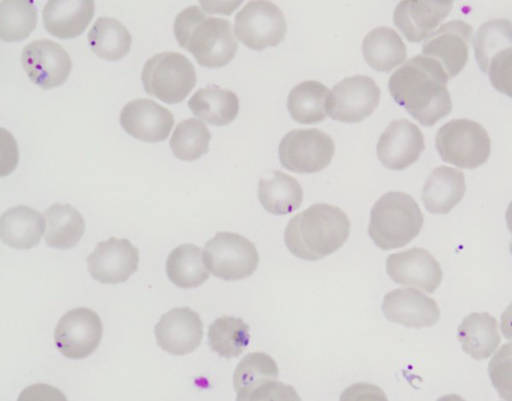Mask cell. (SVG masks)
<instances>
[{"instance_id": "obj_1", "label": "cell", "mask_w": 512, "mask_h": 401, "mask_svg": "<svg viewBox=\"0 0 512 401\" xmlns=\"http://www.w3.org/2000/svg\"><path fill=\"white\" fill-rule=\"evenodd\" d=\"M448 80L436 60L421 54L390 76L388 88L394 101L414 119L423 126H432L451 112Z\"/></svg>"}, {"instance_id": "obj_2", "label": "cell", "mask_w": 512, "mask_h": 401, "mask_svg": "<svg viewBox=\"0 0 512 401\" xmlns=\"http://www.w3.org/2000/svg\"><path fill=\"white\" fill-rule=\"evenodd\" d=\"M349 233L350 221L339 207L318 203L289 220L284 241L294 256L316 261L340 249Z\"/></svg>"}, {"instance_id": "obj_3", "label": "cell", "mask_w": 512, "mask_h": 401, "mask_svg": "<svg viewBox=\"0 0 512 401\" xmlns=\"http://www.w3.org/2000/svg\"><path fill=\"white\" fill-rule=\"evenodd\" d=\"M174 34L180 47L207 68L227 65L235 56L238 41L229 20L208 17L196 5L183 9L175 18Z\"/></svg>"}, {"instance_id": "obj_4", "label": "cell", "mask_w": 512, "mask_h": 401, "mask_svg": "<svg viewBox=\"0 0 512 401\" xmlns=\"http://www.w3.org/2000/svg\"><path fill=\"white\" fill-rule=\"evenodd\" d=\"M423 223V213L412 196L390 191L373 205L368 234L377 247L391 250L409 244Z\"/></svg>"}, {"instance_id": "obj_5", "label": "cell", "mask_w": 512, "mask_h": 401, "mask_svg": "<svg viewBox=\"0 0 512 401\" xmlns=\"http://www.w3.org/2000/svg\"><path fill=\"white\" fill-rule=\"evenodd\" d=\"M141 81L147 94L168 104L182 102L196 84L192 62L178 52H161L144 64Z\"/></svg>"}, {"instance_id": "obj_6", "label": "cell", "mask_w": 512, "mask_h": 401, "mask_svg": "<svg viewBox=\"0 0 512 401\" xmlns=\"http://www.w3.org/2000/svg\"><path fill=\"white\" fill-rule=\"evenodd\" d=\"M435 142L443 161L465 169L484 164L491 150L485 128L470 119H453L445 123L438 129Z\"/></svg>"}, {"instance_id": "obj_7", "label": "cell", "mask_w": 512, "mask_h": 401, "mask_svg": "<svg viewBox=\"0 0 512 401\" xmlns=\"http://www.w3.org/2000/svg\"><path fill=\"white\" fill-rule=\"evenodd\" d=\"M204 260L212 275L226 281L251 276L258 267L259 254L246 237L232 232H218L206 242Z\"/></svg>"}, {"instance_id": "obj_8", "label": "cell", "mask_w": 512, "mask_h": 401, "mask_svg": "<svg viewBox=\"0 0 512 401\" xmlns=\"http://www.w3.org/2000/svg\"><path fill=\"white\" fill-rule=\"evenodd\" d=\"M335 145L325 132L294 129L281 139L278 153L281 165L295 173H315L326 168L334 155Z\"/></svg>"}, {"instance_id": "obj_9", "label": "cell", "mask_w": 512, "mask_h": 401, "mask_svg": "<svg viewBox=\"0 0 512 401\" xmlns=\"http://www.w3.org/2000/svg\"><path fill=\"white\" fill-rule=\"evenodd\" d=\"M234 31L247 47L261 51L284 40L287 24L281 9L270 1H250L236 14Z\"/></svg>"}, {"instance_id": "obj_10", "label": "cell", "mask_w": 512, "mask_h": 401, "mask_svg": "<svg viewBox=\"0 0 512 401\" xmlns=\"http://www.w3.org/2000/svg\"><path fill=\"white\" fill-rule=\"evenodd\" d=\"M380 89L364 75L346 77L335 84L326 101V111L332 119L344 123L360 122L377 108Z\"/></svg>"}, {"instance_id": "obj_11", "label": "cell", "mask_w": 512, "mask_h": 401, "mask_svg": "<svg viewBox=\"0 0 512 401\" xmlns=\"http://www.w3.org/2000/svg\"><path fill=\"white\" fill-rule=\"evenodd\" d=\"M102 333L103 326L97 313L86 307H78L60 318L54 330V341L65 357L83 359L97 349Z\"/></svg>"}, {"instance_id": "obj_12", "label": "cell", "mask_w": 512, "mask_h": 401, "mask_svg": "<svg viewBox=\"0 0 512 401\" xmlns=\"http://www.w3.org/2000/svg\"><path fill=\"white\" fill-rule=\"evenodd\" d=\"M21 63L29 79L42 89L62 85L72 68L67 51L49 39L28 43L22 51Z\"/></svg>"}, {"instance_id": "obj_13", "label": "cell", "mask_w": 512, "mask_h": 401, "mask_svg": "<svg viewBox=\"0 0 512 401\" xmlns=\"http://www.w3.org/2000/svg\"><path fill=\"white\" fill-rule=\"evenodd\" d=\"M473 28L462 20L449 21L432 34L422 45V55L436 60L448 78L456 76L468 60Z\"/></svg>"}, {"instance_id": "obj_14", "label": "cell", "mask_w": 512, "mask_h": 401, "mask_svg": "<svg viewBox=\"0 0 512 401\" xmlns=\"http://www.w3.org/2000/svg\"><path fill=\"white\" fill-rule=\"evenodd\" d=\"M386 271L393 282L433 293L442 281L439 262L424 248L412 247L390 254Z\"/></svg>"}, {"instance_id": "obj_15", "label": "cell", "mask_w": 512, "mask_h": 401, "mask_svg": "<svg viewBox=\"0 0 512 401\" xmlns=\"http://www.w3.org/2000/svg\"><path fill=\"white\" fill-rule=\"evenodd\" d=\"M139 251L128 239L110 237L87 257L91 276L104 284L125 282L137 270Z\"/></svg>"}, {"instance_id": "obj_16", "label": "cell", "mask_w": 512, "mask_h": 401, "mask_svg": "<svg viewBox=\"0 0 512 401\" xmlns=\"http://www.w3.org/2000/svg\"><path fill=\"white\" fill-rule=\"evenodd\" d=\"M154 334L161 349L182 356L193 352L200 345L203 323L198 313L191 308H174L160 317Z\"/></svg>"}, {"instance_id": "obj_17", "label": "cell", "mask_w": 512, "mask_h": 401, "mask_svg": "<svg viewBox=\"0 0 512 401\" xmlns=\"http://www.w3.org/2000/svg\"><path fill=\"white\" fill-rule=\"evenodd\" d=\"M424 146L417 125L407 119L393 120L378 139L377 156L386 168L403 170L418 160Z\"/></svg>"}, {"instance_id": "obj_18", "label": "cell", "mask_w": 512, "mask_h": 401, "mask_svg": "<svg viewBox=\"0 0 512 401\" xmlns=\"http://www.w3.org/2000/svg\"><path fill=\"white\" fill-rule=\"evenodd\" d=\"M120 124L132 137L144 142L166 140L174 125L172 113L157 102L140 98L128 102L120 113Z\"/></svg>"}, {"instance_id": "obj_19", "label": "cell", "mask_w": 512, "mask_h": 401, "mask_svg": "<svg viewBox=\"0 0 512 401\" xmlns=\"http://www.w3.org/2000/svg\"><path fill=\"white\" fill-rule=\"evenodd\" d=\"M381 309L389 321L414 328L430 327L440 317L436 301L413 288H399L387 293Z\"/></svg>"}, {"instance_id": "obj_20", "label": "cell", "mask_w": 512, "mask_h": 401, "mask_svg": "<svg viewBox=\"0 0 512 401\" xmlns=\"http://www.w3.org/2000/svg\"><path fill=\"white\" fill-rule=\"evenodd\" d=\"M452 1H401L394 10V24L413 43L426 39L451 12Z\"/></svg>"}, {"instance_id": "obj_21", "label": "cell", "mask_w": 512, "mask_h": 401, "mask_svg": "<svg viewBox=\"0 0 512 401\" xmlns=\"http://www.w3.org/2000/svg\"><path fill=\"white\" fill-rule=\"evenodd\" d=\"M94 15L92 0H51L43 9V25L61 39L77 37L87 28Z\"/></svg>"}, {"instance_id": "obj_22", "label": "cell", "mask_w": 512, "mask_h": 401, "mask_svg": "<svg viewBox=\"0 0 512 401\" xmlns=\"http://www.w3.org/2000/svg\"><path fill=\"white\" fill-rule=\"evenodd\" d=\"M465 190V177L460 170L440 166L427 178L421 198L428 212L447 214L461 201Z\"/></svg>"}, {"instance_id": "obj_23", "label": "cell", "mask_w": 512, "mask_h": 401, "mask_svg": "<svg viewBox=\"0 0 512 401\" xmlns=\"http://www.w3.org/2000/svg\"><path fill=\"white\" fill-rule=\"evenodd\" d=\"M44 216L26 205L7 209L0 219V237L3 243L16 249L36 246L44 233Z\"/></svg>"}, {"instance_id": "obj_24", "label": "cell", "mask_w": 512, "mask_h": 401, "mask_svg": "<svg viewBox=\"0 0 512 401\" xmlns=\"http://www.w3.org/2000/svg\"><path fill=\"white\" fill-rule=\"evenodd\" d=\"M462 350L475 360L488 358L500 344L496 319L488 313L466 316L457 330Z\"/></svg>"}, {"instance_id": "obj_25", "label": "cell", "mask_w": 512, "mask_h": 401, "mask_svg": "<svg viewBox=\"0 0 512 401\" xmlns=\"http://www.w3.org/2000/svg\"><path fill=\"white\" fill-rule=\"evenodd\" d=\"M362 53L370 67L385 73L403 64L407 57L406 46L399 34L385 26L367 33L362 42Z\"/></svg>"}, {"instance_id": "obj_26", "label": "cell", "mask_w": 512, "mask_h": 401, "mask_svg": "<svg viewBox=\"0 0 512 401\" xmlns=\"http://www.w3.org/2000/svg\"><path fill=\"white\" fill-rule=\"evenodd\" d=\"M188 107L199 119L208 124L223 126L231 123L239 111L237 95L219 87L197 90L188 101Z\"/></svg>"}, {"instance_id": "obj_27", "label": "cell", "mask_w": 512, "mask_h": 401, "mask_svg": "<svg viewBox=\"0 0 512 401\" xmlns=\"http://www.w3.org/2000/svg\"><path fill=\"white\" fill-rule=\"evenodd\" d=\"M258 198L267 212L287 215L300 207L303 190L292 176L281 171H273L268 179H260Z\"/></svg>"}, {"instance_id": "obj_28", "label": "cell", "mask_w": 512, "mask_h": 401, "mask_svg": "<svg viewBox=\"0 0 512 401\" xmlns=\"http://www.w3.org/2000/svg\"><path fill=\"white\" fill-rule=\"evenodd\" d=\"M44 240L50 247L69 249L81 239L85 230L82 215L70 204L54 203L44 213Z\"/></svg>"}, {"instance_id": "obj_29", "label": "cell", "mask_w": 512, "mask_h": 401, "mask_svg": "<svg viewBox=\"0 0 512 401\" xmlns=\"http://www.w3.org/2000/svg\"><path fill=\"white\" fill-rule=\"evenodd\" d=\"M166 273L177 287H198L209 278L203 251L194 244H182L173 249L166 261Z\"/></svg>"}, {"instance_id": "obj_30", "label": "cell", "mask_w": 512, "mask_h": 401, "mask_svg": "<svg viewBox=\"0 0 512 401\" xmlns=\"http://www.w3.org/2000/svg\"><path fill=\"white\" fill-rule=\"evenodd\" d=\"M328 88L316 80H306L289 92L287 108L292 119L301 124H314L327 117Z\"/></svg>"}, {"instance_id": "obj_31", "label": "cell", "mask_w": 512, "mask_h": 401, "mask_svg": "<svg viewBox=\"0 0 512 401\" xmlns=\"http://www.w3.org/2000/svg\"><path fill=\"white\" fill-rule=\"evenodd\" d=\"M87 39L93 53L111 61L123 58L132 44L128 29L112 17H99L90 28Z\"/></svg>"}, {"instance_id": "obj_32", "label": "cell", "mask_w": 512, "mask_h": 401, "mask_svg": "<svg viewBox=\"0 0 512 401\" xmlns=\"http://www.w3.org/2000/svg\"><path fill=\"white\" fill-rule=\"evenodd\" d=\"M249 341V325L241 318L223 316L208 327V345L221 357H238Z\"/></svg>"}, {"instance_id": "obj_33", "label": "cell", "mask_w": 512, "mask_h": 401, "mask_svg": "<svg viewBox=\"0 0 512 401\" xmlns=\"http://www.w3.org/2000/svg\"><path fill=\"white\" fill-rule=\"evenodd\" d=\"M473 47L480 69L488 73L493 58L512 48V22L493 19L483 23L473 38Z\"/></svg>"}, {"instance_id": "obj_34", "label": "cell", "mask_w": 512, "mask_h": 401, "mask_svg": "<svg viewBox=\"0 0 512 401\" xmlns=\"http://www.w3.org/2000/svg\"><path fill=\"white\" fill-rule=\"evenodd\" d=\"M210 139L211 133L200 119L188 118L176 125L170 147L176 158L194 161L207 153Z\"/></svg>"}, {"instance_id": "obj_35", "label": "cell", "mask_w": 512, "mask_h": 401, "mask_svg": "<svg viewBox=\"0 0 512 401\" xmlns=\"http://www.w3.org/2000/svg\"><path fill=\"white\" fill-rule=\"evenodd\" d=\"M37 24V10L31 1L0 2V38L17 42L27 38Z\"/></svg>"}, {"instance_id": "obj_36", "label": "cell", "mask_w": 512, "mask_h": 401, "mask_svg": "<svg viewBox=\"0 0 512 401\" xmlns=\"http://www.w3.org/2000/svg\"><path fill=\"white\" fill-rule=\"evenodd\" d=\"M263 378H277L278 367L272 357L263 352L249 353L242 358L233 374L235 391Z\"/></svg>"}, {"instance_id": "obj_37", "label": "cell", "mask_w": 512, "mask_h": 401, "mask_svg": "<svg viewBox=\"0 0 512 401\" xmlns=\"http://www.w3.org/2000/svg\"><path fill=\"white\" fill-rule=\"evenodd\" d=\"M236 401H301L296 390L277 378H263L236 391Z\"/></svg>"}, {"instance_id": "obj_38", "label": "cell", "mask_w": 512, "mask_h": 401, "mask_svg": "<svg viewBox=\"0 0 512 401\" xmlns=\"http://www.w3.org/2000/svg\"><path fill=\"white\" fill-rule=\"evenodd\" d=\"M492 385L500 398L512 401V343H507L494 354L488 365Z\"/></svg>"}, {"instance_id": "obj_39", "label": "cell", "mask_w": 512, "mask_h": 401, "mask_svg": "<svg viewBox=\"0 0 512 401\" xmlns=\"http://www.w3.org/2000/svg\"><path fill=\"white\" fill-rule=\"evenodd\" d=\"M488 73L493 87L512 98V48L493 58Z\"/></svg>"}, {"instance_id": "obj_40", "label": "cell", "mask_w": 512, "mask_h": 401, "mask_svg": "<svg viewBox=\"0 0 512 401\" xmlns=\"http://www.w3.org/2000/svg\"><path fill=\"white\" fill-rule=\"evenodd\" d=\"M339 401H388L384 391L371 383L358 382L347 387Z\"/></svg>"}, {"instance_id": "obj_41", "label": "cell", "mask_w": 512, "mask_h": 401, "mask_svg": "<svg viewBox=\"0 0 512 401\" xmlns=\"http://www.w3.org/2000/svg\"><path fill=\"white\" fill-rule=\"evenodd\" d=\"M17 401H67V398L61 390L54 386L35 383L24 388Z\"/></svg>"}, {"instance_id": "obj_42", "label": "cell", "mask_w": 512, "mask_h": 401, "mask_svg": "<svg viewBox=\"0 0 512 401\" xmlns=\"http://www.w3.org/2000/svg\"><path fill=\"white\" fill-rule=\"evenodd\" d=\"M500 327L504 338L512 341V303L502 313Z\"/></svg>"}, {"instance_id": "obj_43", "label": "cell", "mask_w": 512, "mask_h": 401, "mask_svg": "<svg viewBox=\"0 0 512 401\" xmlns=\"http://www.w3.org/2000/svg\"><path fill=\"white\" fill-rule=\"evenodd\" d=\"M505 218H506L507 227L512 234V201L508 205V208H507L506 214H505ZM509 250L512 255V239H511V242L509 245Z\"/></svg>"}, {"instance_id": "obj_44", "label": "cell", "mask_w": 512, "mask_h": 401, "mask_svg": "<svg viewBox=\"0 0 512 401\" xmlns=\"http://www.w3.org/2000/svg\"><path fill=\"white\" fill-rule=\"evenodd\" d=\"M437 401H465L457 394H448L440 397Z\"/></svg>"}]
</instances>
